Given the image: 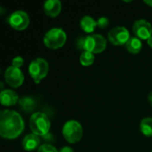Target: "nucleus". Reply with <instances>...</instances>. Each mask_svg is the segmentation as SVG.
<instances>
[{
	"instance_id": "12",
	"label": "nucleus",
	"mask_w": 152,
	"mask_h": 152,
	"mask_svg": "<svg viewBox=\"0 0 152 152\" xmlns=\"http://www.w3.org/2000/svg\"><path fill=\"white\" fill-rule=\"evenodd\" d=\"M0 102L4 106H12L19 102V96L12 90H3L0 94Z\"/></svg>"
},
{
	"instance_id": "15",
	"label": "nucleus",
	"mask_w": 152,
	"mask_h": 152,
	"mask_svg": "<svg viewBox=\"0 0 152 152\" xmlns=\"http://www.w3.org/2000/svg\"><path fill=\"white\" fill-rule=\"evenodd\" d=\"M126 46L128 52H130L131 53H138L142 48V40L137 37H131L126 44Z\"/></svg>"
},
{
	"instance_id": "9",
	"label": "nucleus",
	"mask_w": 152,
	"mask_h": 152,
	"mask_svg": "<svg viewBox=\"0 0 152 152\" xmlns=\"http://www.w3.org/2000/svg\"><path fill=\"white\" fill-rule=\"evenodd\" d=\"M4 80L10 86L13 88H17L22 85L24 80V76L19 68L11 66L5 69Z\"/></svg>"
},
{
	"instance_id": "8",
	"label": "nucleus",
	"mask_w": 152,
	"mask_h": 152,
	"mask_svg": "<svg viewBox=\"0 0 152 152\" xmlns=\"http://www.w3.org/2000/svg\"><path fill=\"white\" fill-rule=\"evenodd\" d=\"M8 22L12 28L16 30H23L29 24V16L24 11H15L9 16Z\"/></svg>"
},
{
	"instance_id": "17",
	"label": "nucleus",
	"mask_w": 152,
	"mask_h": 152,
	"mask_svg": "<svg viewBox=\"0 0 152 152\" xmlns=\"http://www.w3.org/2000/svg\"><path fill=\"white\" fill-rule=\"evenodd\" d=\"M19 104L24 111L29 112L34 110L36 106V102L30 97H23L19 100Z\"/></svg>"
},
{
	"instance_id": "27",
	"label": "nucleus",
	"mask_w": 152,
	"mask_h": 152,
	"mask_svg": "<svg viewBox=\"0 0 152 152\" xmlns=\"http://www.w3.org/2000/svg\"><path fill=\"white\" fill-rule=\"evenodd\" d=\"M151 152H152V151H151Z\"/></svg>"
},
{
	"instance_id": "11",
	"label": "nucleus",
	"mask_w": 152,
	"mask_h": 152,
	"mask_svg": "<svg viewBox=\"0 0 152 152\" xmlns=\"http://www.w3.org/2000/svg\"><path fill=\"white\" fill-rule=\"evenodd\" d=\"M43 9L47 16L56 17L61 12V3L59 0H46L44 3Z\"/></svg>"
},
{
	"instance_id": "6",
	"label": "nucleus",
	"mask_w": 152,
	"mask_h": 152,
	"mask_svg": "<svg viewBox=\"0 0 152 152\" xmlns=\"http://www.w3.org/2000/svg\"><path fill=\"white\" fill-rule=\"evenodd\" d=\"M107 46V40L102 35L92 34L86 37L84 50L92 53H99L105 50Z\"/></svg>"
},
{
	"instance_id": "14",
	"label": "nucleus",
	"mask_w": 152,
	"mask_h": 152,
	"mask_svg": "<svg viewBox=\"0 0 152 152\" xmlns=\"http://www.w3.org/2000/svg\"><path fill=\"white\" fill-rule=\"evenodd\" d=\"M80 27L85 32L92 33L97 27V20L89 15H86L80 20Z\"/></svg>"
},
{
	"instance_id": "7",
	"label": "nucleus",
	"mask_w": 152,
	"mask_h": 152,
	"mask_svg": "<svg viewBox=\"0 0 152 152\" xmlns=\"http://www.w3.org/2000/svg\"><path fill=\"white\" fill-rule=\"evenodd\" d=\"M108 39L112 45H126L130 39V34L126 28L123 26H118L109 31Z\"/></svg>"
},
{
	"instance_id": "2",
	"label": "nucleus",
	"mask_w": 152,
	"mask_h": 152,
	"mask_svg": "<svg viewBox=\"0 0 152 152\" xmlns=\"http://www.w3.org/2000/svg\"><path fill=\"white\" fill-rule=\"evenodd\" d=\"M29 127L34 134L37 136H45L50 130L51 122L45 113L36 112L30 117Z\"/></svg>"
},
{
	"instance_id": "19",
	"label": "nucleus",
	"mask_w": 152,
	"mask_h": 152,
	"mask_svg": "<svg viewBox=\"0 0 152 152\" xmlns=\"http://www.w3.org/2000/svg\"><path fill=\"white\" fill-rule=\"evenodd\" d=\"M37 152H59L55 147H53V145L51 144H43L41 145L38 150H37Z\"/></svg>"
},
{
	"instance_id": "16",
	"label": "nucleus",
	"mask_w": 152,
	"mask_h": 152,
	"mask_svg": "<svg viewBox=\"0 0 152 152\" xmlns=\"http://www.w3.org/2000/svg\"><path fill=\"white\" fill-rule=\"evenodd\" d=\"M141 132L148 137H152V118H145L140 124Z\"/></svg>"
},
{
	"instance_id": "5",
	"label": "nucleus",
	"mask_w": 152,
	"mask_h": 152,
	"mask_svg": "<svg viewBox=\"0 0 152 152\" xmlns=\"http://www.w3.org/2000/svg\"><path fill=\"white\" fill-rule=\"evenodd\" d=\"M48 62L43 58H37L33 60L28 66V72L36 84H38L48 73Z\"/></svg>"
},
{
	"instance_id": "24",
	"label": "nucleus",
	"mask_w": 152,
	"mask_h": 152,
	"mask_svg": "<svg viewBox=\"0 0 152 152\" xmlns=\"http://www.w3.org/2000/svg\"><path fill=\"white\" fill-rule=\"evenodd\" d=\"M148 101H149L150 104L152 106V92L151 93H150V94L148 95Z\"/></svg>"
},
{
	"instance_id": "23",
	"label": "nucleus",
	"mask_w": 152,
	"mask_h": 152,
	"mask_svg": "<svg viewBox=\"0 0 152 152\" xmlns=\"http://www.w3.org/2000/svg\"><path fill=\"white\" fill-rule=\"evenodd\" d=\"M59 152H74L73 149L69 148V147H63L60 150Z\"/></svg>"
},
{
	"instance_id": "25",
	"label": "nucleus",
	"mask_w": 152,
	"mask_h": 152,
	"mask_svg": "<svg viewBox=\"0 0 152 152\" xmlns=\"http://www.w3.org/2000/svg\"><path fill=\"white\" fill-rule=\"evenodd\" d=\"M147 42H148V45H150V46L152 48V36L150 37V38H149V39H148V40H147Z\"/></svg>"
},
{
	"instance_id": "4",
	"label": "nucleus",
	"mask_w": 152,
	"mask_h": 152,
	"mask_svg": "<svg viewBox=\"0 0 152 152\" xmlns=\"http://www.w3.org/2000/svg\"><path fill=\"white\" fill-rule=\"evenodd\" d=\"M62 135L64 139L70 142L75 143L81 140L83 135V128L78 121L69 120L62 127Z\"/></svg>"
},
{
	"instance_id": "26",
	"label": "nucleus",
	"mask_w": 152,
	"mask_h": 152,
	"mask_svg": "<svg viewBox=\"0 0 152 152\" xmlns=\"http://www.w3.org/2000/svg\"><path fill=\"white\" fill-rule=\"evenodd\" d=\"M144 3L147 4H149L150 6H152V0H145Z\"/></svg>"
},
{
	"instance_id": "22",
	"label": "nucleus",
	"mask_w": 152,
	"mask_h": 152,
	"mask_svg": "<svg viewBox=\"0 0 152 152\" xmlns=\"http://www.w3.org/2000/svg\"><path fill=\"white\" fill-rule=\"evenodd\" d=\"M85 40H86V37H80L77 40V47L79 50H84Z\"/></svg>"
},
{
	"instance_id": "3",
	"label": "nucleus",
	"mask_w": 152,
	"mask_h": 152,
	"mask_svg": "<svg viewBox=\"0 0 152 152\" xmlns=\"http://www.w3.org/2000/svg\"><path fill=\"white\" fill-rule=\"evenodd\" d=\"M67 40L65 31L61 28H53L44 37V44L50 49H58L64 45Z\"/></svg>"
},
{
	"instance_id": "18",
	"label": "nucleus",
	"mask_w": 152,
	"mask_h": 152,
	"mask_svg": "<svg viewBox=\"0 0 152 152\" xmlns=\"http://www.w3.org/2000/svg\"><path fill=\"white\" fill-rule=\"evenodd\" d=\"M79 61L83 66H91L94 61V55L90 52L84 51L80 55Z\"/></svg>"
},
{
	"instance_id": "10",
	"label": "nucleus",
	"mask_w": 152,
	"mask_h": 152,
	"mask_svg": "<svg viewBox=\"0 0 152 152\" xmlns=\"http://www.w3.org/2000/svg\"><path fill=\"white\" fill-rule=\"evenodd\" d=\"M133 31L138 38L148 40L152 36V26L146 20L141 19L134 23Z\"/></svg>"
},
{
	"instance_id": "13",
	"label": "nucleus",
	"mask_w": 152,
	"mask_h": 152,
	"mask_svg": "<svg viewBox=\"0 0 152 152\" xmlns=\"http://www.w3.org/2000/svg\"><path fill=\"white\" fill-rule=\"evenodd\" d=\"M40 145V139L34 134H27L22 140V148L27 151H33Z\"/></svg>"
},
{
	"instance_id": "1",
	"label": "nucleus",
	"mask_w": 152,
	"mask_h": 152,
	"mask_svg": "<svg viewBox=\"0 0 152 152\" xmlns=\"http://www.w3.org/2000/svg\"><path fill=\"white\" fill-rule=\"evenodd\" d=\"M21 116L11 110H2L0 113V135L5 139L17 138L24 129Z\"/></svg>"
},
{
	"instance_id": "20",
	"label": "nucleus",
	"mask_w": 152,
	"mask_h": 152,
	"mask_svg": "<svg viewBox=\"0 0 152 152\" xmlns=\"http://www.w3.org/2000/svg\"><path fill=\"white\" fill-rule=\"evenodd\" d=\"M23 63H24V60L20 56H16L12 61V66H13L15 68H19V69L23 65Z\"/></svg>"
},
{
	"instance_id": "21",
	"label": "nucleus",
	"mask_w": 152,
	"mask_h": 152,
	"mask_svg": "<svg viewBox=\"0 0 152 152\" xmlns=\"http://www.w3.org/2000/svg\"><path fill=\"white\" fill-rule=\"evenodd\" d=\"M109 19L106 17H100L97 20V26L101 28H105L109 25Z\"/></svg>"
}]
</instances>
